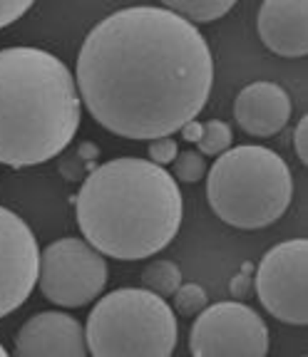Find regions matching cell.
<instances>
[{
  "label": "cell",
  "instance_id": "obj_11",
  "mask_svg": "<svg viewBox=\"0 0 308 357\" xmlns=\"http://www.w3.org/2000/svg\"><path fill=\"white\" fill-rule=\"evenodd\" d=\"M291 97L276 82H251L234 100V119L251 137H274L291 119Z\"/></svg>",
  "mask_w": 308,
  "mask_h": 357
},
{
  "label": "cell",
  "instance_id": "obj_12",
  "mask_svg": "<svg viewBox=\"0 0 308 357\" xmlns=\"http://www.w3.org/2000/svg\"><path fill=\"white\" fill-rule=\"evenodd\" d=\"M261 43L274 55L303 57L308 52V3L306 0H266L256 20Z\"/></svg>",
  "mask_w": 308,
  "mask_h": 357
},
{
  "label": "cell",
  "instance_id": "obj_10",
  "mask_svg": "<svg viewBox=\"0 0 308 357\" xmlns=\"http://www.w3.org/2000/svg\"><path fill=\"white\" fill-rule=\"evenodd\" d=\"M15 357H87L85 328L68 312H35L17 330Z\"/></svg>",
  "mask_w": 308,
  "mask_h": 357
},
{
  "label": "cell",
  "instance_id": "obj_17",
  "mask_svg": "<svg viewBox=\"0 0 308 357\" xmlns=\"http://www.w3.org/2000/svg\"><path fill=\"white\" fill-rule=\"evenodd\" d=\"M172 298H174V307L182 315H199L209 303L207 290L199 283H182Z\"/></svg>",
  "mask_w": 308,
  "mask_h": 357
},
{
  "label": "cell",
  "instance_id": "obj_19",
  "mask_svg": "<svg viewBox=\"0 0 308 357\" xmlns=\"http://www.w3.org/2000/svg\"><path fill=\"white\" fill-rule=\"evenodd\" d=\"M33 8L30 0H0V30L13 25Z\"/></svg>",
  "mask_w": 308,
  "mask_h": 357
},
{
  "label": "cell",
  "instance_id": "obj_8",
  "mask_svg": "<svg viewBox=\"0 0 308 357\" xmlns=\"http://www.w3.org/2000/svg\"><path fill=\"white\" fill-rule=\"evenodd\" d=\"M308 243L303 238L286 241L263 253L254 275L258 303L276 320L288 325L308 323Z\"/></svg>",
  "mask_w": 308,
  "mask_h": 357
},
{
  "label": "cell",
  "instance_id": "obj_3",
  "mask_svg": "<svg viewBox=\"0 0 308 357\" xmlns=\"http://www.w3.org/2000/svg\"><path fill=\"white\" fill-rule=\"evenodd\" d=\"M82 119L75 75L40 47L0 50V164L38 167L68 149Z\"/></svg>",
  "mask_w": 308,
  "mask_h": 357
},
{
  "label": "cell",
  "instance_id": "obj_22",
  "mask_svg": "<svg viewBox=\"0 0 308 357\" xmlns=\"http://www.w3.org/2000/svg\"><path fill=\"white\" fill-rule=\"evenodd\" d=\"M249 285H251V278H249V273H247V278H244V275H236L234 285H231V288H234V296L236 298H244L249 293Z\"/></svg>",
  "mask_w": 308,
  "mask_h": 357
},
{
  "label": "cell",
  "instance_id": "obj_9",
  "mask_svg": "<svg viewBox=\"0 0 308 357\" xmlns=\"http://www.w3.org/2000/svg\"><path fill=\"white\" fill-rule=\"evenodd\" d=\"M40 248L33 229L0 206V318L23 305L38 285Z\"/></svg>",
  "mask_w": 308,
  "mask_h": 357
},
{
  "label": "cell",
  "instance_id": "obj_1",
  "mask_svg": "<svg viewBox=\"0 0 308 357\" xmlns=\"http://www.w3.org/2000/svg\"><path fill=\"white\" fill-rule=\"evenodd\" d=\"M80 102L107 132L172 137L207 107L214 57L204 35L167 8H122L87 33L75 65Z\"/></svg>",
  "mask_w": 308,
  "mask_h": 357
},
{
  "label": "cell",
  "instance_id": "obj_6",
  "mask_svg": "<svg viewBox=\"0 0 308 357\" xmlns=\"http://www.w3.org/2000/svg\"><path fill=\"white\" fill-rule=\"evenodd\" d=\"M107 278V258L85 238H57L40 253L38 288L60 307H85L102 296Z\"/></svg>",
  "mask_w": 308,
  "mask_h": 357
},
{
  "label": "cell",
  "instance_id": "obj_23",
  "mask_svg": "<svg viewBox=\"0 0 308 357\" xmlns=\"http://www.w3.org/2000/svg\"><path fill=\"white\" fill-rule=\"evenodd\" d=\"M0 357H10V355H8V350H6L3 345H0Z\"/></svg>",
  "mask_w": 308,
  "mask_h": 357
},
{
  "label": "cell",
  "instance_id": "obj_15",
  "mask_svg": "<svg viewBox=\"0 0 308 357\" xmlns=\"http://www.w3.org/2000/svg\"><path fill=\"white\" fill-rule=\"evenodd\" d=\"M231 142H234V132L229 124L221 119H209V122H202V137L196 142L199 146L196 151L202 156H221L231 149Z\"/></svg>",
  "mask_w": 308,
  "mask_h": 357
},
{
  "label": "cell",
  "instance_id": "obj_7",
  "mask_svg": "<svg viewBox=\"0 0 308 357\" xmlns=\"http://www.w3.org/2000/svg\"><path fill=\"white\" fill-rule=\"evenodd\" d=\"M189 352L191 357H266L269 328L247 303H214L191 325Z\"/></svg>",
  "mask_w": 308,
  "mask_h": 357
},
{
  "label": "cell",
  "instance_id": "obj_5",
  "mask_svg": "<svg viewBox=\"0 0 308 357\" xmlns=\"http://www.w3.org/2000/svg\"><path fill=\"white\" fill-rule=\"evenodd\" d=\"M177 315L145 288H119L92 307L85 342L90 357H172Z\"/></svg>",
  "mask_w": 308,
  "mask_h": 357
},
{
  "label": "cell",
  "instance_id": "obj_13",
  "mask_svg": "<svg viewBox=\"0 0 308 357\" xmlns=\"http://www.w3.org/2000/svg\"><path fill=\"white\" fill-rule=\"evenodd\" d=\"M234 0H174V3H164L167 10L184 17L194 28L202 22H214L219 17H224L226 13L234 10Z\"/></svg>",
  "mask_w": 308,
  "mask_h": 357
},
{
  "label": "cell",
  "instance_id": "obj_16",
  "mask_svg": "<svg viewBox=\"0 0 308 357\" xmlns=\"http://www.w3.org/2000/svg\"><path fill=\"white\" fill-rule=\"evenodd\" d=\"M207 176V156H202L196 149L179 151L172 162V178L184 181V184H196Z\"/></svg>",
  "mask_w": 308,
  "mask_h": 357
},
{
  "label": "cell",
  "instance_id": "obj_20",
  "mask_svg": "<svg viewBox=\"0 0 308 357\" xmlns=\"http://www.w3.org/2000/svg\"><path fill=\"white\" fill-rule=\"evenodd\" d=\"M293 146H296V154L303 164L308 162V117L303 114L301 122L293 129Z\"/></svg>",
  "mask_w": 308,
  "mask_h": 357
},
{
  "label": "cell",
  "instance_id": "obj_18",
  "mask_svg": "<svg viewBox=\"0 0 308 357\" xmlns=\"http://www.w3.org/2000/svg\"><path fill=\"white\" fill-rule=\"evenodd\" d=\"M147 154H149L147 162L167 169L177 159V154H179V146H177V139H172V137H159V139H152L147 144Z\"/></svg>",
  "mask_w": 308,
  "mask_h": 357
},
{
  "label": "cell",
  "instance_id": "obj_21",
  "mask_svg": "<svg viewBox=\"0 0 308 357\" xmlns=\"http://www.w3.org/2000/svg\"><path fill=\"white\" fill-rule=\"evenodd\" d=\"M179 132H182V139L196 144V142H199V137H202V122H199V119H191V122H186Z\"/></svg>",
  "mask_w": 308,
  "mask_h": 357
},
{
  "label": "cell",
  "instance_id": "obj_14",
  "mask_svg": "<svg viewBox=\"0 0 308 357\" xmlns=\"http://www.w3.org/2000/svg\"><path fill=\"white\" fill-rule=\"evenodd\" d=\"M182 271L174 261L167 258H157V261L147 263V268L142 271V288L154 293L159 298H169L177 293V288L182 285Z\"/></svg>",
  "mask_w": 308,
  "mask_h": 357
},
{
  "label": "cell",
  "instance_id": "obj_2",
  "mask_svg": "<svg viewBox=\"0 0 308 357\" xmlns=\"http://www.w3.org/2000/svg\"><path fill=\"white\" fill-rule=\"evenodd\" d=\"M182 211V191L172 174L140 156L100 164L75 196L82 238L117 261H145L167 248L179 234Z\"/></svg>",
  "mask_w": 308,
  "mask_h": 357
},
{
  "label": "cell",
  "instance_id": "obj_4",
  "mask_svg": "<svg viewBox=\"0 0 308 357\" xmlns=\"http://www.w3.org/2000/svg\"><path fill=\"white\" fill-rule=\"evenodd\" d=\"M207 199L212 211L234 229H266L291 206V169L266 146H234L209 169Z\"/></svg>",
  "mask_w": 308,
  "mask_h": 357
}]
</instances>
